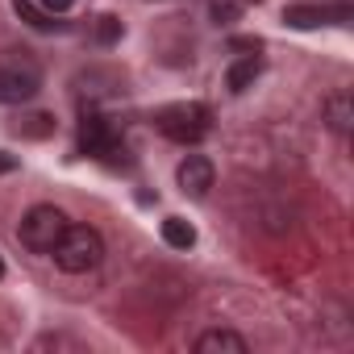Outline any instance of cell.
Returning a JSON list of instances; mask_svg holds the SVG:
<instances>
[{
    "label": "cell",
    "instance_id": "cell-1",
    "mask_svg": "<svg viewBox=\"0 0 354 354\" xmlns=\"http://www.w3.org/2000/svg\"><path fill=\"white\" fill-rule=\"evenodd\" d=\"M50 254H55L59 271L84 275V271L100 267V259H104V238H100L92 225H71V221H67V230H63V238L55 242Z\"/></svg>",
    "mask_w": 354,
    "mask_h": 354
},
{
    "label": "cell",
    "instance_id": "cell-2",
    "mask_svg": "<svg viewBox=\"0 0 354 354\" xmlns=\"http://www.w3.org/2000/svg\"><path fill=\"white\" fill-rule=\"evenodd\" d=\"M154 129L171 142H180V146H192L213 129V113L201 100H180V104H167L154 113Z\"/></svg>",
    "mask_w": 354,
    "mask_h": 354
},
{
    "label": "cell",
    "instance_id": "cell-3",
    "mask_svg": "<svg viewBox=\"0 0 354 354\" xmlns=\"http://www.w3.org/2000/svg\"><path fill=\"white\" fill-rule=\"evenodd\" d=\"M42 88V71L30 59V50H5L0 55V104H26Z\"/></svg>",
    "mask_w": 354,
    "mask_h": 354
},
{
    "label": "cell",
    "instance_id": "cell-4",
    "mask_svg": "<svg viewBox=\"0 0 354 354\" xmlns=\"http://www.w3.org/2000/svg\"><path fill=\"white\" fill-rule=\"evenodd\" d=\"M63 230H67V217H63L55 205H34V209L21 217L17 238H21L26 250H34V254H50L55 242L63 238Z\"/></svg>",
    "mask_w": 354,
    "mask_h": 354
},
{
    "label": "cell",
    "instance_id": "cell-5",
    "mask_svg": "<svg viewBox=\"0 0 354 354\" xmlns=\"http://www.w3.org/2000/svg\"><path fill=\"white\" fill-rule=\"evenodd\" d=\"M175 180H180V192H184V196L201 201V196H209L217 171H213V162H209L205 154H188V158L180 162V171H175Z\"/></svg>",
    "mask_w": 354,
    "mask_h": 354
},
{
    "label": "cell",
    "instance_id": "cell-6",
    "mask_svg": "<svg viewBox=\"0 0 354 354\" xmlns=\"http://www.w3.org/2000/svg\"><path fill=\"white\" fill-rule=\"evenodd\" d=\"M350 17V5H337V9H313V5H292L283 13L288 26L296 30H313V26H325V21H346Z\"/></svg>",
    "mask_w": 354,
    "mask_h": 354
},
{
    "label": "cell",
    "instance_id": "cell-7",
    "mask_svg": "<svg viewBox=\"0 0 354 354\" xmlns=\"http://www.w3.org/2000/svg\"><path fill=\"white\" fill-rule=\"evenodd\" d=\"M80 146H84V154H113L117 150V138H113V129H109V121L104 117H84V129H80Z\"/></svg>",
    "mask_w": 354,
    "mask_h": 354
},
{
    "label": "cell",
    "instance_id": "cell-8",
    "mask_svg": "<svg viewBox=\"0 0 354 354\" xmlns=\"http://www.w3.org/2000/svg\"><path fill=\"white\" fill-rule=\"evenodd\" d=\"M321 113H325V125H329L333 133H350V121H354V100H350V92H346V88L329 92V96H325V104H321Z\"/></svg>",
    "mask_w": 354,
    "mask_h": 354
},
{
    "label": "cell",
    "instance_id": "cell-9",
    "mask_svg": "<svg viewBox=\"0 0 354 354\" xmlns=\"http://www.w3.org/2000/svg\"><path fill=\"white\" fill-rule=\"evenodd\" d=\"M246 337L234 329H209L196 337V354H246Z\"/></svg>",
    "mask_w": 354,
    "mask_h": 354
},
{
    "label": "cell",
    "instance_id": "cell-10",
    "mask_svg": "<svg viewBox=\"0 0 354 354\" xmlns=\"http://www.w3.org/2000/svg\"><path fill=\"white\" fill-rule=\"evenodd\" d=\"M259 71H263V59H259V55H246V59H238V63L230 67L225 88H230V92H246V88L259 80Z\"/></svg>",
    "mask_w": 354,
    "mask_h": 354
},
{
    "label": "cell",
    "instance_id": "cell-11",
    "mask_svg": "<svg viewBox=\"0 0 354 354\" xmlns=\"http://www.w3.org/2000/svg\"><path fill=\"white\" fill-rule=\"evenodd\" d=\"M162 242H167L171 250H192V246H196V230H192L184 217H167V221H162Z\"/></svg>",
    "mask_w": 354,
    "mask_h": 354
},
{
    "label": "cell",
    "instance_id": "cell-12",
    "mask_svg": "<svg viewBox=\"0 0 354 354\" xmlns=\"http://www.w3.org/2000/svg\"><path fill=\"white\" fill-rule=\"evenodd\" d=\"M13 13L26 21V26H34V30H55V21L46 17V9H38V5H30V0H13Z\"/></svg>",
    "mask_w": 354,
    "mask_h": 354
},
{
    "label": "cell",
    "instance_id": "cell-13",
    "mask_svg": "<svg viewBox=\"0 0 354 354\" xmlns=\"http://www.w3.org/2000/svg\"><path fill=\"white\" fill-rule=\"evenodd\" d=\"M13 129H17L21 138H46V133L55 129V121H50L46 113H34V117H21V121H17Z\"/></svg>",
    "mask_w": 354,
    "mask_h": 354
},
{
    "label": "cell",
    "instance_id": "cell-14",
    "mask_svg": "<svg viewBox=\"0 0 354 354\" xmlns=\"http://www.w3.org/2000/svg\"><path fill=\"white\" fill-rule=\"evenodd\" d=\"M96 38H100V42H104V46H113V42H117V38H121V21H117V17H109V13H104V17H100V21H96Z\"/></svg>",
    "mask_w": 354,
    "mask_h": 354
},
{
    "label": "cell",
    "instance_id": "cell-15",
    "mask_svg": "<svg viewBox=\"0 0 354 354\" xmlns=\"http://www.w3.org/2000/svg\"><path fill=\"white\" fill-rule=\"evenodd\" d=\"M71 5H75V0H42V9H46V13H67Z\"/></svg>",
    "mask_w": 354,
    "mask_h": 354
},
{
    "label": "cell",
    "instance_id": "cell-16",
    "mask_svg": "<svg viewBox=\"0 0 354 354\" xmlns=\"http://www.w3.org/2000/svg\"><path fill=\"white\" fill-rule=\"evenodd\" d=\"M13 167H17V158H13V154H5V150H0V175H9Z\"/></svg>",
    "mask_w": 354,
    "mask_h": 354
},
{
    "label": "cell",
    "instance_id": "cell-17",
    "mask_svg": "<svg viewBox=\"0 0 354 354\" xmlns=\"http://www.w3.org/2000/svg\"><path fill=\"white\" fill-rule=\"evenodd\" d=\"M238 50H259V38H234Z\"/></svg>",
    "mask_w": 354,
    "mask_h": 354
},
{
    "label": "cell",
    "instance_id": "cell-18",
    "mask_svg": "<svg viewBox=\"0 0 354 354\" xmlns=\"http://www.w3.org/2000/svg\"><path fill=\"white\" fill-rule=\"evenodd\" d=\"M0 275H5V263H0Z\"/></svg>",
    "mask_w": 354,
    "mask_h": 354
}]
</instances>
